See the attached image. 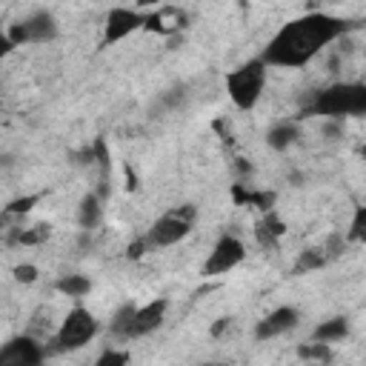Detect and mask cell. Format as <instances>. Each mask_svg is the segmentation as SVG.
<instances>
[{"mask_svg":"<svg viewBox=\"0 0 366 366\" xmlns=\"http://www.w3.org/2000/svg\"><path fill=\"white\" fill-rule=\"evenodd\" d=\"M352 29L349 20L326 11H309L300 14L289 23H283L269 46L263 49V63L266 66H280V69H303L309 66L329 43L340 40Z\"/></svg>","mask_w":366,"mask_h":366,"instance_id":"6da1fadb","label":"cell"},{"mask_svg":"<svg viewBox=\"0 0 366 366\" xmlns=\"http://www.w3.org/2000/svg\"><path fill=\"white\" fill-rule=\"evenodd\" d=\"M306 114H323V117H360L366 114V86L363 83H332L320 89L312 103L306 106Z\"/></svg>","mask_w":366,"mask_h":366,"instance_id":"7a4b0ae2","label":"cell"},{"mask_svg":"<svg viewBox=\"0 0 366 366\" xmlns=\"http://www.w3.org/2000/svg\"><path fill=\"white\" fill-rule=\"evenodd\" d=\"M266 63L263 57H252L246 63H240L237 69H232L226 74V92H229V100L240 109V112H249L257 106L260 94H263V86H266Z\"/></svg>","mask_w":366,"mask_h":366,"instance_id":"3957f363","label":"cell"},{"mask_svg":"<svg viewBox=\"0 0 366 366\" xmlns=\"http://www.w3.org/2000/svg\"><path fill=\"white\" fill-rule=\"evenodd\" d=\"M97 332H100L97 317L86 306H74V309H69V315L63 317V323H60V329L54 335V352L83 349Z\"/></svg>","mask_w":366,"mask_h":366,"instance_id":"277c9868","label":"cell"},{"mask_svg":"<svg viewBox=\"0 0 366 366\" xmlns=\"http://www.w3.org/2000/svg\"><path fill=\"white\" fill-rule=\"evenodd\" d=\"M6 34H9L11 46L17 49V46H31V43H51L60 34V26L51 11L40 9V11H31L29 17L11 23L6 29Z\"/></svg>","mask_w":366,"mask_h":366,"instance_id":"5b68a950","label":"cell"},{"mask_svg":"<svg viewBox=\"0 0 366 366\" xmlns=\"http://www.w3.org/2000/svg\"><path fill=\"white\" fill-rule=\"evenodd\" d=\"M243 260H246V243H243L237 234L226 232V234H220L217 243L212 246V252H209V257H206V263H203V274H206V277L226 274V272H232L234 266H240Z\"/></svg>","mask_w":366,"mask_h":366,"instance_id":"8992f818","label":"cell"},{"mask_svg":"<svg viewBox=\"0 0 366 366\" xmlns=\"http://www.w3.org/2000/svg\"><path fill=\"white\" fill-rule=\"evenodd\" d=\"M143 23H146V14L140 9L114 6L106 14V23H103V46H112V43L126 40L129 34H134L137 29H143Z\"/></svg>","mask_w":366,"mask_h":366,"instance_id":"52a82bcc","label":"cell"},{"mask_svg":"<svg viewBox=\"0 0 366 366\" xmlns=\"http://www.w3.org/2000/svg\"><path fill=\"white\" fill-rule=\"evenodd\" d=\"M189 232H192V223H189V220L177 217L174 212H166L163 217H157V220L149 226L146 243H149V249H166V246L180 243L183 237H189Z\"/></svg>","mask_w":366,"mask_h":366,"instance_id":"ba28073f","label":"cell"},{"mask_svg":"<svg viewBox=\"0 0 366 366\" xmlns=\"http://www.w3.org/2000/svg\"><path fill=\"white\" fill-rule=\"evenodd\" d=\"M166 312H169V300L166 297H157V300H152L146 306H134V312L129 317V326H126V337L134 340V337L152 335L154 329H160Z\"/></svg>","mask_w":366,"mask_h":366,"instance_id":"9c48e42d","label":"cell"},{"mask_svg":"<svg viewBox=\"0 0 366 366\" xmlns=\"http://www.w3.org/2000/svg\"><path fill=\"white\" fill-rule=\"evenodd\" d=\"M300 320V312L295 306H277L274 312H269L263 320H257L254 326V337L257 340H272V337H280L286 332H292Z\"/></svg>","mask_w":366,"mask_h":366,"instance_id":"30bf717a","label":"cell"},{"mask_svg":"<svg viewBox=\"0 0 366 366\" xmlns=\"http://www.w3.org/2000/svg\"><path fill=\"white\" fill-rule=\"evenodd\" d=\"M43 360V349L37 340L31 337H14L0 349V363H11V366H34Z\"/></svg>","mask_w":366,"mask_h":366,"instance_id":"8fae6325","label":"cell"},{"mask_svg":"<svg viewBox=\"0 0 366 366\" xmlns=\"http://www.w3.org/2000/svg\"><path fill=\"white\" fill-rule=\"evenodd\" d=\"M186 20H189V14H186L183 9H174V6H166V3H163L157 11L146 14L143 29H149V31H154V34H177V31L186 26Z\"/></svg>","mask_w":366,"mask_h":366,"instance_id":"7c38bea8","label":"cell"},{"mask_svg":"<svg viewBox=\"0 0 366 366\" xmlns=\"http://www.w3.org/2000/svg\"><path fill=\"white\" fill-rule=\"evenodd\" d=\"M283 232H286V223H283L280 214L272 212V209H266V214L254 223V240H257L260 246H266V249L277 246V240L283 237Z\"/></svg>","mask_w":366,"mask_h":366,"instance_id":"4fadbf2b","label":"cell"},{"mask_svg":"<svg viewBox=\"0 0 366 366\" xmlns=\"http://www.w3.org/2000/svg\"><path fill=\"white\" fill-rule=\"evenodd\" d=\"M300 140V126L292 123V120H283V123H274L269 132H266V146L274 149V152H286L289 146H295Z\"/></svg>","mask_w":366,"mask_h":366,"instance_id":"5bb4252c","label":"cell"},{"mask_svg":"<svg viewBox=\"0 0 366 366\" xmlns=\"http://www.w3.org/2000/svg\"><path fill=\"white\" fill-rule=\"evenodd\" d=\"M100 220H103V200H100L94 192L83 194V200H80V206H77V223H80V229L92 232V229L100 226Z\"/></svg>","mask_w":366,"mask_h":366,"instance_id":"9a60e30c","label":"cell"},{"mask_svg":"<svg viewBox=\"0 0 366 366\" xmlns=\"http://www.w3.org/2000/svg\"><path fill=\"white\" fill-rule=\"evenodd\" d=\"M343 337H349V317H343V315L329 317L312 329V340H320V343H337Z\"/></svg>","mask_w":366,"mask_h":366,"instance_id":"2e32d148","label":"cell"},{"mask_svg":"<svg viewBox=\"0 0 366 366\" xmlns=\"http://www.w3.org/2000/svg\"><path fill=\"white\" fill-rule=\"evenodd\" d=\"M326 263H329V257H326L323 246H309V249H303V252L297 254V260H295V274L317 272V269H323Z\"/></svg>","mask_w":366,"mask_h":366,"instance_id":"e0dca14e","label":"cell"},{"mask_svg":"<svg viewBox=\"0 0 366 366\" xmlns=\"http://www.w3.org/2000/svg\"><path fill=\"white\" fill-rule=\"evenodd\" d=\"M54 289L66 297H86L92 292V280L86 274H63V277H57Z\"/></svg>","mask_w":366,"mask_h":366,"instance_id":"ac0fdd59","label":"cell"},{"mask_svg":"<svg viewBox=\"0 0 366 366\" xmlns=\"http://www.w3.org/2000/svg\"><path fill=\"white\" fill-rule=\"evenodd\" d=\"M297 357L300 360H315V363H329L332 360V349H329V343L309 340V343L297 346Z\"/></svg>","mask_w":366,"mask_h":366,"instance_id":"d6986e66","label":"cell"},{"mask_svg":"<svg viewBox=\"0 0 366 366\" xmlns=\"http://www.w3.org/2000/svg\"><path fill=\"white\" fill-rule=\"evenodd\" d=\"M343 237H346V243H360L366 237V206H357L355 209V217H352L349 232Z\"/></svg>","mask_w":366,"mask_h":366,"instance_id":"ffe728a7","label":"cell"},{"mask_svg":"<svg viewBox=\"0 0 366 366\" xmlns=\"http://www.w3.org/2000/svg\"><path fill=\"white\" fill-rule=\"evenodd\" d=\"M51 234V229L46 226V223H37V226H31V229H23V232H17V243H23V246H37V243H43L46 237Z\"/></svg>","mask_w":366,"mask_h":366,"instance_id":"44dd1931","label":"cell"},{"mask_svg":"<svg viewBox=\"0 0 366 366\" xmlns=\"http://www.w3.org/2000/svg\"><path fill=\"white\" fill-rule=\"evenodd\" d=\"M132 312H134L132 303H126V306H120V309L114 312V317H112V323H109V332H112L114 337H126V326H129Z\"/></svg>","mask_w":366,"mask_h":366,"instance_id":"7402d4cb","label":"cell"},{"mask_svg":"<svg viewBox=\"0 0 366 366\" xmlns=\"http://www.w3.org/2000/svg\"><path fill=\"white\" fill-rule=\"evenodd\" d=\"M37 203V194H26V197H17V200H11L9 206H6V214H26V212H31V206Z\"/></svg>","mask_w":366,"mask_h":366,"instance_id":"603a6c76","label":"cell"},{"mask_svg":"<svg viewBox=\"0 0 366 366\" xmlns=\"http://www.w3.org/2000/svg\"><path fill=\"white\" fill-rule=\"evenodd\" d=\"M11 274H14L17 283H26V286H29V283L37 280V266H34V263H17Z\"/></svg>","mask_w":366,"mask_h":366,"instance_id":"cb8c5ba5","label":"cell"},{"mask_svg":"<svg viewBox=\"0 0 366 366\" xmlns=\"http://www.w3.org/2000/svg\"><path fill=\"white\" fill-rule=\"evenodd\" d=\"M97 366H120V363H129V355L126 352H114V349H106L97 360Z\"/></svg>","mask_w":366,"mask_h":366,"instance_id":"d4e9b609","label":"cell"},{"mask_svg":"<svg viewBox=\"0 0 366 366\" xmlns=\"http://www.w3.org/2000/svg\"><path fill=\"white\" fill-rule=\"evenodd\" d=\"M343 132H346L343 120H337V117H326V123H323V134H326V140H340Z\"/></svg>","mask_w":366,"mask_h":366,"instance_id":"484cf974","label":"cell"},{"mask_svg":"<svg viewBox=\"0 0 366 366\" xmlns=\"http://www.w3.org/2000/svg\"><path fill=\"white\" fill-rule=\"evenodd\" d=\"M146 249H149L146 237H143V240H134V243H129V249H126V257H129V260H137V257H143V254H146Z\"/></svg>","mask_w":366,"mask_h":366,"instance_id":"4316f807","label":"cell"},{"mask_svg":"<svg viewBox=\"0 0 366 366\" xmlns=\"http://www.w3.org/2000/svg\"><path fill=\"white\" fill-rule=\"evenodd\" d=\"M11 49H14V46H11V40H9V34H6V29L0 26V60H3V57H6V54H9Z\"/></svg>","mask_w":366,"mask_h":366,"instance_id":"83f0119b","label":"cell"},{"mask_svg":"<svg viewBox=\"0 0 366 366\" xmlns=\"http://www.w3.org/2000/svg\"><path fill=\"white\" fill-rule=\"evenodd\" d=\"M229 326H232V317H217V323L212 326V335H214V337H220V335H223Z\"/></svg>","mask_w":366,"mask_h":366,"instance_id":"f1b7e54d","label":"cell"},{"mask_svg":"<svg viewBox=\"0 0 366 366\" xmlns=\"http://www.w3.org/2000/svg\"><path fill=\"white\" fill-rule=\"evenodd\" d=\"M166 0H137V9H149V6H163Z\"/></svg>","mask_w":366,"mask_h":366,"instance_id":"f546056e","label":"cell"}]
</instances>
